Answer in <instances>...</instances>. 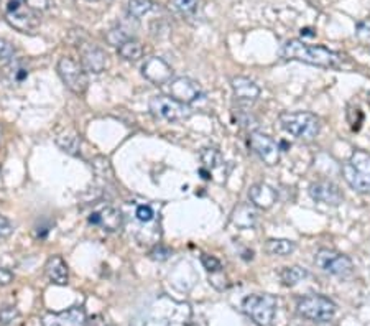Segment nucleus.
Returning a JSON list of instances; mask_svg holds the SVG:
<instances>
[{
    "instance_id": "1",
    "label": "nucleus",
    "mask_w": 370,
    "mask_h": 326,
    "mask_svg": "<svg viewBox=\"0 0 370 326\" xmlns=\"http://www.w3.org/2000/svg\"><path fill=\"white\" fill-rule=\"evenodd\" d=\"M282 55L285 60L301 61V63L318 66V68H337L342 63L341 53L329 50L321 44H308L301 40H289L285 43Z\"/></svg>"
},
{
    "instance_id": "2",
    "label": "nucleus",
    "mask_w": 370,
    "mask_h": 326,
    "mask_svg": "<svg viewBox=\"0 0 370 326\" xmlns=\"http://www.w3.org/2000/svg\"><path fill=\"white\" fill-rule=\"evenodd\" d=\"M278 120L285 132L303 142H313L321 132V120L318 115L305 113V111L283 113L280 114Z\"/></svg>"
},
{
    "instance_id": "3",
    "label": "nucleus",
    "mask_w": 370,
    "mask_h": 326,
    "mask_svg": "<svg viewBox=\"0 0 370 326\" xmlns=\"http://www.w3.org/2000/svg\"><path fill=\"white\" fill-rule=\"evenodd\" d=\"M342 177L347 185L358 193L370 191V154L365 150H354L342 167Z\"/></svg>"
},
{
    "instance_id": "4",
    "label": "nucleus",
    "mask_w": 370,
    "mask_h": 326,
    "mask_svg": "<svg viewBox=\"0 0 370 326\" xmlns=\"http://www.w3.org/2000/svg\"><path fill=\"white\" fill-rule=\"evenodd\" d=\"M276 307L278 302L274 295L257 293L249 295L242 302V311L251 318L257 326H271L274 325Z\"/></svg>"
},
{
    "instance_id": "5",
    "label": "nucleus",
    "mask_w": 370,
    "mask_h": 326,
    "mask_svg": "<svg viewBox=\"0 0 370 326\" xmlns=\"http://www.w3.org/2000/svg\"><path fill=\"white\" fill-rule=\"evenodd\" d=\"M6 22L20 33L33 35L40 28V13L30 8L24 0H8L6 6Z\"/></svg>"
},
{
    "instance_id": "6",
    "label": "nucleus",
    "mask_w": 370,
    "mask_h": 326,
    "mask_svg": "<svg viewBox=\"0 0 370 326\" xmlns=\"http://www.w3.org/2000/svg\"><path fill=\"white\" fill-rule=\"evenodd\" d=\"M336 310V303L324 295H308L296 303V313L306 320L316 321V323L333 320Z\"/></svg>"
},
{
    "instance_id": "7",
    "label": "nucleus",
    "mask_w": 370,
    "mask_h": 326,
    "mask_svg": "<svg viewBox=\"0 0 370 326\" xmlns=\"http://www.w3.org/2000/svg\"><path fill=\"white\" fill-rule=\"evenodd\" d=\"M149 109L153 117L168 120V122H181L193 115V109L183 102L168 96H153L149 102Z\"/></svg>"
},
{
    "instance_id": "8",
    "label": "nucleus",
    "mask_w": 370,
    "mask_h": 326,
    "mask_svg": "<svg viewBox=\"0 0 370 326\" xmlns=\"http://www.w3.org/2000/svg\"><path fill=\"white\" fill-rule=\"evenodd\" d=\"M56 71L58 76L61 78V81H63L65 86L68 88L71 92H74V95L78 96L86 92L89 81L87 73L84 71L81 63H78V61L73 60L71 56H63L58 61Z\"/></svg>"
},
{
    "instance_id": "9",
    "label": "nucleus",
    "mask_w": 370,
    "mask_h": 326,
    "mask_svg": "<svg viewBox=\"0 0 370 326\" xmlns=\"http://www.w3.org/2000/svg\"><path fill=\"white\" fill-rule=\"evenodd\" d=\"M314 263L323 272L336 277H347L354 272V263L351 259L333 249H319L314 256Z\"/></svg>"
},
{
    "instance_id": "10",
    "label": "nucleus",
    "mask_w": 370,
    "mask_h": 326,
    "mask_svg": "<svg viewBox=\"0 0 370 326\" xmlns=\"http://www.w3.org/2000/svg\"><path fill=\"white\" fill-rule=\"evenodd\" d=\"M249 145L253 154L264 162L267 167H275L280 162V147L267 133L252 131L249 133Z\"/></svg>"
},
{
    "instance_id": "11",
    "label": "nucleus",
    "mask_w": 370,
    "mask_h": 326,
    "mask_svg": "<svg viewBox=\"0 0 370 326\" xmlns=\"http://www.w3.org/2000/svg\"><path fill=\"white\" fill-rule=\"evenodd\" d=\"M168 89H169V95H171L173 99L180 101L186 106L193 104V102L201 99V97L204 96L201 84H199L198 81H194V79H191V78H185V76H181V78H176V79H171V81H169Z\"/></svg>"
},
{
    "instance_id": "12",
    "label": "nucleus",
    "mask_w": 370,
    "mask_h": 326,
    "mask_svg": "<svg viewBox=\"0 0 370 326\" xmlns=\"http://www.w3.org/2000/svg\"><path fill=\"white\" fill-rule=\"evenodd\" d=\"M79 56H81V66L86 73L99 74L107 66V55L101 47L94 43L83 42L78 44Z\"/></svg>"
},
{
    "instance_id": "13",
    "label": "nucleus",
    "mask_w": 370,
    "mask_h": 326,
    "mask_svg": "<svg viewBox=\"0 0 370 326\" xmlns=\"http://www.w3.org/2000/svg\"><path fill=\"white\" fill-rule=\"evenodd\" d=\"M142 74L146 81L162 86L171 81L173 78V68L169 66L163 58L151 56L149 60H145V63L142 65Z\"/></svg>"
},
{
    "instance_id": "14",
    "label": "nucleus",
    "mask_w": 370,
    "mask_h": 326,
    "mask_svg": "<svg viewBox=\"0 0 370 326\" xmlns=\"http://www.w3.org/2000/svg\"><path fill=\"white\" fill-rule=\"evenodd\" d=\"M308 191H310V196L314 201L323 204H329V206H337V204H341L342 199H344L342 190L333 181H316L310 186Z\"/></svg>"
},
{
    "instance_id": "15",
    "label": "nucleus",
    "mask_w": 370,
    "mask_h": 326,
    "mask_svg": "<svg viewBox=\"0 0 370 326\" xmlns=\"http://www.w3.org/2000/svg\"><path fill=\"white\" fill-rule=\"evenodd\" d=\"M86 311L83 307H71L61 313H47L42 318L43 326H86Z\"/></svg>"
},
{
    "instance_id": "16",
    "label": "nucleus",
    "mask_w": 370,
    "mask_h": 326,
    "mask_svg": "<svg viewBox=\"0 0 370 326\" xmlns=\"http://www.w3.org/2000/svg\"><path fill=\"white\" fill-rule=\"evenodd\" d=\"M89 225L92 226H99L104 231L109 232H117L122 229L124 226V216L119 209H115L112 206H106L97 209L89 216Z\"/></svg>"
},
{
    "instance_id": "17",
    "label": "nucleus",
    "mask_w": 370,
    "mask_h": 326,
    "mask_svg": "<svg viewBox=\"0 0 370 326\" xmlns=\"http://www.w3.org/2000/svg\"><path fill=\"white\" fill-rule=\"evenodd\" d=\"M230 86H233L235 99L239 102H244V104H252L260 96V88L252 79L245 78V76H234L230 79Z\"/></svg>"
},
{
    "instance_id": "18",
    "label": "nucleus",
    "mask_w": 370,
    "mask_h": 326,
    "mask_svg": "<svg viewBox=\"0 0 370 326\" xmlns=\"http://www.w3.org/2000/svg\"><path fill=\"white\" fill-rule=\"evenodd\" d=\"M249 199L258 209H270L278 199L276 190L267 183H255L249 190Z\"/></svg>"
},
{
    "instance_id": "19",
    "label": "nucleus",
    "mask_w": 370,
    "mask_h": 326,
    "mask_svg": "<svg viewBox=\"0 0 370 326\" xmlns=\"http://www.w3.org/2000/svg\"><path fill=\"white\" fill-rule=\"evenodd\" d=\"M44 272H47V277L50 279L51 284H55V285L68 284L69 269H68V263L65 262V259L61 256H53L48 259L47 266H44Z\"/></svg>"
},
{
    "instance_id": "20",
    "label": "nucleus",
    "mask_w": 370,
    "mask_h": 326,
    "mask_svg": "<svg viewBox=\"0 0 370 326\" xmlns=\"http://www.w3.org/2000/svg\"><path fill=\"white\" fill-rule=\"evenodd\" d=\"M257 218L258 214L255 209H253V204H239L237 208L233 211V216H230V222L237 227V229H252L253 226L257 225Z\"/></svg>"
},
{
    "instance_id": "21",
    "label": "nucleus",
    "mask_w": 370,
    "mask_h": 326,
    "mask_svg": "<svg viewBox=\"0 0 370 326\" xmlns=\"http://www.w3.org/2000/svg\"><path fill=\"white\" fill-rule=\"evenodd\" d=\"M201 163H203V170L201 172L204 175H208L206 178L209 180V175H211L212 172H217V170L224 168V157H222V154L219 152V149H216V147H206V149L201 150Z\"/></svg>"
},
{
    "instance_id": "22",
    "label": "nucleus",
    "mask_w": 370,
    "mask_h": 326,
    "mask_svg": "<svg viewBox=\"0 0 370 326\" xmlns=\"http://www.w3.org/2000/svg\"><path fill=\"white\" fill-rule=\"evenodd\" d=\"M55 142L61 152L73 155V157H76L79 154V149H81V136L76 131H63L58 133Z\"/></svg>"
},
{
    "instance_id": "23",
    "label": "nucleus",
    "mask_w": 370,
    "mask_h": 326,
    "mask_svg": "<svg viewBox=\"0 0 370 326\" xmlns=\"http://www.w3.org/2000/svg\"><path fill=\"white\" fill-rule=\"evenodd\" d=\"M265 251L269 252L270 256L287 257L296 251V243L289 239H270L267 241Z\"/></svg>"
},
{
    "instance_id": "24",
    "label": "nucleus",
    "mask_w": 370,
    "mask_h": 326,
    "mask_svg": "<svg viewBox=\"0 0 370 326\" xmlns=\"http://www.w3.org/2000/svg\"><path fill=\"white\" fill-rule=\"evenodd\" d=\"M2 74L6 76L7 81L10 84H22L28 78V70L24 66V61L20 60H10L6 68L2 70Z\"/></svg>"
},
{
    "instance_id": "25",
    "label": "nucleus",
    "mask_w": 370,
    "mask_h": 326,
    "mask_svg": "<svg viewBox=\"0 0 370 326\" xmlns=\"http://www.w3.org/2000/svg\"><path fill=\"white\" fill-rule=\"evenodd\" d=\"M117 53L124 58V60L138 61L142 58V55H144V47H142V43L138 42V40L131 38L120 44V47L117 48Z\"/></svg>"
},
{
    "instance_id": "26",
    "label": "nucleus",
    "mask_w": 370,
    "mask_h": 326,
    "mask_svg": "<svg viewBox=\"0 0 370 326\" xmlns=\"http://www.w3.org/2000/svg\"><path fill=\"white\" fill-rule=\"evenodd\" d=\"M155 8L153 0H128L127 3V13L132 19L140 20L142 17L149 15Z\"/></svg>"
},
{
    "instance_id": "27",
    "label": "nucleus",
    "mask_w": 370,
    "mask_h": 326,
    "mask_svg": "<svg viewBox=\"0 0 370 326\" xmlns=\"http://www.w3.org/2000/svg\"><path fill=\"white\" fill-rule=\"evenodd\" d=\"M280 277H282V282L287 285V287H295V285H298L306 279L308 270L303 269V267H300V266L285 267V269L282 270V274H280Z\"/></svg>"
},
{
    "instance_id": "28",
    "label": "nucleus",
    "mask_w": 370,
    "mask_h": 326,
    "mask_svg": "<svg viewBox=\"0 0 370 326\" xmlns=\"http://www.w3.org/2000/svg\"><path fill=\"white\" fill-rule=\"evenodd\" d=\"M131 38L132 35L128 33V30L124 28V26H114V28H110L109 32L106 33V42L109 43L110 47H117V48Z\"/></svg>"
},
{
    "instance_id": "29",
    "label": "nucleus",
    "mask_w": 370,
    "mask_h": 326,
    "mask_svg": "<svg viewBox=\"0 0 370 326\" xmlns=\"http://www.w3.org/2000/svg\"><path fill=\"white\" fill-rule=\"evenodd\" d=\"M199 0H171V7L183 17L194 15L198 10Z\"/></svg>"
},
{
    "instance_id": "30",
    "label": "nucleus",
    "mask_w": 370,
    "mask_h": 326,
    "mask_svg": "<svg viewBox=\"0 0 370 326\" xmlns=\"http://www.w3.org/2000/svg\"><path fill=\"white\" fill-rule=\"evenodd\" d=\"M17 48L13 47V43L8 42L6 38H0V61L8 63V61L15 58Z\"/></svg>"
},
{
    "instance_id": "31",
    "label": "nucleus",
    "mask_w": 370,
    "mask_h": 326,
    "mask_svg": "<svg viewBox=\"0 0 370 326\" xmlns=\"http://www.w3.org/2000/svg\"><path fill=\"white\" fill-rule=\"evenodd\" d=\"M20 316V311L15 307H2L0 308V326H7Z\"/></svg>"
},
{
    "instance_id": "32",
    "label": "nucleus",
    "mask_w": 370,
    "mask_h": 326,
    "mask_svg": "<svg viewBox=\"0 0 370 326\" xmlns=\"http://www.w3.org/2000/svg\"><path fill=\"white\" fill-rule=\"evenodd\" d=\"M201 262H203L204 269H206L209 274H216V272L222 270V263H221L219 259L214 257V256H209V254H203Z\"/></svg>"
},
{
    "instance_id": "33",
    "label": "nucleus",
    "mask_w": 370,
    "mask_h": 326,
    "mask_svg": "<svg viewBox=\"0 0 370 326\" xmlns=\"http://www.w3.org/2000/svg\"><path fill=\"white\" fill-rule=\"evenodd\" d=\"M135 216L140 222H150L155 218V211L150 204H142V206L137 208Z\"/></svg>"
},
{
    "instance_id": "34",
    "label": "nucleus",
    "mask_w": 370,
    "mask_h": 326,
    "mask_svg": "<svg viewBox=\"0 0 370 326\" xmlns=\"http://www.w3.org/2000/svg\"><path fill=\"white\" fill-rule=\"evenodd\" d=\"M12 232H13V226L10 220L3 216V214H0V243H3V241L10 238Z\"/></svg>"
},
{
    "instance_id": "35",
    "label": "nucleus",
    "mask_w": 370,
    "mask_h": 326,
    "mask_svg": "<svg viewBox=\"0 0 370 326\" xmlns=\"http://www.w3.org/2000/svg\"><path fill=\"white\" fill-rule=\"evenodd\" d=\"M237 124L242 127H255L257 126V119L253 117L251 113H245L242 109H237Z\"/></svg>"
},
{
    "instance_id": "36",
    "label": "nucleus",
    "mask_w": 370,
    "mask_h": 326,
    "mask_svg": "<svg viewBox=\"0 0 370 326\" xmlns=\"http://www.w3.org/2000/svg\"><path fill=\"white\" fill-rule=\"evenodd\" d=\"M169 256H171V251H169L168 247H165V245H158V247H155L153 251L150 252V257L153 259V261H158V262L167 261Z\"/></svg>"
},
{
    "instance_id": "37",
    "label": "nucleus",
    "mask_w": 370,
    "mask_h": 326,
    "mask_svg": "<svg viewBox=\"0 0 370 326\" xmlns=\"http://www.w3.org/2000/svg\"><path fill=\"white\" fill-rule=\"evenodd\" d=\"M355 35L360 40H370V22H359L358 26H355Z\"/></svg>"
},
{
    "instance_id": "38",
    "label": "nucleus",
    "mask_w": 370,
    "mask_h": 326,
    "mask_svg": "<svg viewBox=\"0 0 370 326\" xmlns=\"http://www.w3.org/2000/svg\"><path fill=\"white\" fill-rule=\"evenodd\" d=\"M24 2L30 8H33L35 12H44L48 7H50V0H24Z\"/></svg>"
},
{
    "instance_id": "39",
    "label": "nucleus",
    "mask_w": 370,
    "mask_h": 326,
    "mask_svg": "<svg viewBox=\"0 0 370 326\" xmlns=\"http://www.w3.org/2000/svg\"><path fill=\"white\" fill-rule=\"evenodd\" d=\"M86 326H112L102 315H94L86 320Z\"/></svg>"
},
{
    "instance_id": "40",
    "label": "nucleus",
    "mask_w": 370,
    "mask_h": 326,
    "mask_svg": "<svg viewBox=\"0 0 370 326\" xmlns=\"http://www.w3.org/2000/svg\"><path fill=\"white\" fill-rule=\"evenodd\" d=\"M13 280V274L8 269H0V285L2 287H6V285L12 284Z\"/></svg>"
},
{
    "instance_id": "41",
    "label": "nucleus",
    "mask_w": 370,
    "mask_h": 326,
    "mask_svg": "<svg viewBox=\"0 0 370 326\" xmlns=\"http://www.w3.org/2000/svg\"><path fill=\"white\" fill-rule=\"evenodd\" d=\"M301 35H308V37H313V30L311 28H305V30H301Z\"/></svg>"
},
{
    "instance_id": "42",
    "label": "nucleus",
    "mask_w": 370,
    "mask_h": 326,
    "mask_svg": "<svg viewBox=\"0 0 370 326\" xmlns=\"http://www.w3.org/2000/svg\"><path fill=\"white\" fill-rule=\"evenodd\" d=\"M367 102H369V106H370V92L367 95Z\"/></svg>"
},
{
    "instance_id": "43",
    "label": "nucleus",
    "mask_w": 370,
    "mask_h": 326,
    "mask_svg": "<svg viewBox=\"0 0 370 326\" xmlns=\"http://www.w3.org/2000/svg\"><path fill=\"white\" fill-rule=\"evenodd\" d=\"M89 2H96V0H89Z\"/></svg>"
}]
</instances>
